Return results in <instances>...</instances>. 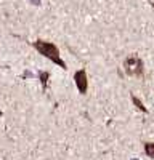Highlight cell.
<instances>
[{"label":"cell","mask_w":154,"mask_h":160,"mask_svg":"<svg viewBox=\"0 0 154 160\" xmlns=\"http://www.w3.org/2000/svg\"><path fill=\"white\" fill-rule=\"evenodd\" d=\"M124 71L130 77H143L145 74V62L136 53L128 55L124 61Z\"/></svg>","instance_id":"2"},{"label":"cell","mask_w":154,"mask_h":160,"mask_svg":"<svg viewBox=\"0 0 154 160\" xmlns=\"http://www.w3.org/2000/svg\"><path fill=\"white\" fill-rule=\"evenodd\" d=\"M130 98H132V102L135 104V108H136L138 111H141V112H143V114H148V109H146L145 106H143V102L140 101V98H136L135 95H132Z\"/></svg>","instance_id":"5"},{"label":"cell","mask_w":154,"mask_h":160,"mask_svg":"<svg viewBox=\"0 0 154 160\" xmlns=\"http://www.w3.org/2000/svg\"><path fill=\"white\" fill-rule=\"evenodd\" d=\"M31 45L34 47V50L38 53V55L44 56L45 59H48V61H51L53 64L59 66V68L64 69V71L68 69V64L63 61V58H61V55H59V48H58L53 42H48V40L38 38V40H35V42H32Z\"/></svg>","instance_id":"1"},{"label":"cell","mask_w":154,"mask_h":160,"mask_svg":"<svg viewBox=\"0 0 154 160\" xmlns=\"http://www.w3.org/2000/svg\"><path fill=\"white\" fill-rule=\"evenodd\" d=\"M143 149H145V154H146L149 158L154 160V142H151V141L143 142Z\"/></svg>","instance_id":"4"},{"label":"cell","mask_w":154,"mask_h":160,"mask_svg":"<svg viewBox=\"0 0 154 160\" xmlns=\"http://www.w3.org/2000/svg\"><path fill=\"white\" fill-rule=\"evenodd\" d=\"M74 82H75V87L80 95H85L88 91V75H87L85 69H79L74 72Z\"/></svg>","instance_id":"3"},{"label":"cell","mask_w":154,"mask_h":160,"mask_svg":"<svg viewBox=\"0 0 154 160\" xmlns=\"http://www.w3.org/2000/svg\"><path fill=\"white\" fill-rule=\"evenodd\" d=\"M38 77H40V82H42V90L45 91V90H47V85H48V77H50V74H48L47 71H40V72H38Z\"/></svg>","instance_id":"6"}]
</instances>
